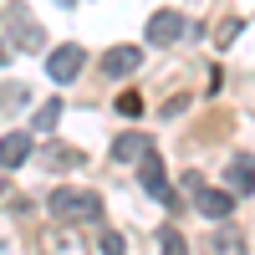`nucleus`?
Returning <instances> with one entry per match:
<instances>
[{
  "label": "nucleus",
  "instance_id": "f257e3e1",
  "mask_svg": "<svg viewBox=\"0 0 255 255\" xmlns=\"http://www.w3.org/2000/svg\"><path fill=\"white\" fill-rule=\"evenodd\" d=\"M46 204H51V215H56L61 225H87V220L102 215V199L92 194V189H56Z\"/></svg>",
  "mask_w": 255,
  "mask_h": 255
},
{
  "label": "nucleus",
  "instance_id": "f03ea898",
  "mask_svg": "<svg viewBox=\"0 0 255 255\" xmlns=\"http://www.w3.org/2000/svg\"><path fill=\"white\" fill-rule=\"evenodd\" d=\"M184 31H189V20L179 10H153L148 15V41H153V46H174Z\"/></svg>",
  "mask_w": 255,
  "mask_h": 255
},
{
  "label": "nucleus",
  "instance_id": "7ed1b4c3",
  "mask_svg": "<svg viewBox=\"0 0 255 255\" xmlns=\"http://www.w3.org/2000/svg\"><path fill=\"white\" fill-rule=\"evenodd\" d=\"M10 41H15L20 51H36L41 41H46V36H41V26L31 20V10H26V5H10Z\"/></svg>",
  "mask_w": 255,
  "mask_h": 255
},
{
  "label": "nucleus",
  "instance_id": "20e7f679",
  "mask_svg": "<svg viewBox=\"0 0 255 255\" xmlns=\"http://www.w3.org/2000/svg\"><path fill=\"white\" fill-rule=\"evenodd\" d=\"M235 189H199L194 194V204H199V215H209V220H230L235 215Z\"/></svg>",
  "mask_w": 255,
  "mask_h": 255
},
{
  "label": "nucleus",
  "instance_id": "39448f33",
  "mask_svg": "<svg viewBox=\"0 0 255 255\" xmlns=\"http://www.w3.org/2000/svg\"><path fill=\"white\" fill-rule=\"evenodd\" d=\"M143 153H153V133H143V128H133V133L113 138V158H118V163H138Z\"/></svg>",
  "mask_w": 255,
  "mask_h": 255
},
{
  "label": "nucleus",
  "instance_id": "423d86ee",
  "mask_svg": "<svg viewBox=\"0 0 255 255\" xmlns=\"http://www.w3.org/2000/svg\"><path fill=\"white\" fill-rule=\"evenodd\" d=\"M82 46H56L51 56H46V72H51V82H72L77 72H82Z\"/></svg>",
  "mask_w": 255,
  "mask_h": 255
},
{
  "label": "nucleus",
  "instance_id": "0eeeda50",
  "mask_svg": "<svg viewBox=\"0 0 255 255\" xmlns=\"http://www.w3.org/2000/svg\"><path fill=\"white\" fill-rule=\"evenodd\" d=\"M138 184L148 189V194H158L163 204H174V194H168V174H163L158 153H143V168H138Z\"/></svg>",
  "mask_w": 255,
  "mask_h": 255
},
{
  "label": "nucleus",
  "instance_id": "6e6552de",
  "mask_svg": "<svg viewBox=\"0 0 255 255\" xmlns=\"http://www.w3.org/2000/svg\"><path fill=\"white\" fill-rule=\"evenodd\" d=\"M138 67H143V46H113L108 56H102V72H108V77H128Z\"/></svg>",
  "mask_w": 255,
  "mask_h": 255
},
{
  "label": "nucleus",
  "instance_id": "1a4fd4ad",
  "mask_svg": "<svg viewBox=\"0 0 255 255\" xmlns=\"http://www.w3.org/2000/svg\"><path fill=\"white\" fill-rule=\"evenodd\" d=\"M225 184L235 189V194H250V189H255V158L250 153H235L230 168H225Z\"/></svg>",
  "mask_w": 255,
  "mask_h": 255
},
{
  "label": "nucleus",
  "instance_id": "9d476101",
  "mask_svg": "<svg viewBox=\"0 0 255 255\" xmlns=\"http://www.w3.org/2000/svg\"><path fill=\"white\" fill-rule=\"evenodd\" d=\"M31 158V133H5L0 138V168H20Z\"/></svg>",
  "mask_w": 255,
  "mask_h": 255
},
{
  "label": "nucleus",
  "instance_id": "9b49d317",
  "mask_svg": "<svg viewBox=\"0 0 255 255\" xmlns=\"http://www.w3.org/2000/svg\"><path fill=\"white\" fill-rule=\"evenodd\" d=\"M56 123H61V97L41 102V108H36V118H31V128H36V133H51Z\"/></svg>",
  "mask_w": 255,
  "mask_h": 255
},
{
  "label": "nucleus",
  "instance_id": "f8f14e48",
  "mask_svg": "<svg viewBox=\"0 0 255 255\" xmlns=\"http://www.w3.org/2000/svg\"><path fill=\"white\" fill-rule=\"evenodd\" d=\"M46 163H56V168H61V163H72V168H77L82 153H77V148H46Z\"/></svg>",
  "mask_w": 255,
  "mask_h": 255
},
{
  "label": "nucleus",
  "instance_id": "ddd939ff",
  "mask_svg": "<svg viewBox=\"0 0 255 255\" xmlns=\"http://www.w3.org/2000/svg\"><path fill=\"white\" fill-rule=\"evenodd\" d=\"M118 113H123V118H138V113H143V97H138V92H123V97H118Z\"/></svg>",
  "mask_w": 255,
  "mask_h": 255
},
{
  "label": "nucleus",
  "instance_id": "4468645a",
  "mask_svg": "<svg viewBox=\"0 0 255 255\" xmlns=\"http://www.w3.org/2000/svg\"><path fill=\"white\" fill-rule=\"evenodd\" d=\"M158 245H163V250H184V235H179V230H168V225H163V230H158Z\"/></svg>",
  "mask_w": 255,
  "mask_h": 255
},
{
  "label": "nucleus",
  "instance_id": "2eb2a0df",
  "mask_svg": "<svg viewBox=\"0 0 255 255\" xmlns=\"http://www.w3.org/2000/svg\"><path fill=\"white\" fill-rule=\"evenodd\" d=\"M20 102H26L20 87H0V108H20Z\"/></svg>",
  "mask_w": 255,
  "mask_h": 255
},
{
  "label": "nucleus",
  "instance_id": "dca6fc26",
  "mask_svg": "<svg viewBox=\"0 0 255 255\" xmlns=\"http://www.w3.org/2000/svg\"><path fill=\"white\" fill-rule=\"evenodd\" d=\"M215 250H240V235H230V230H220V235H215Z\"/></svg>",
  "mask_w": 255,
  "mask_h": 255
},
{
  "label": "nucleus",
  "instance_id": "f3484780",
  "mask_svg": "<svg viewBox=\"0 0 255 255\" xmlns=\"http://www.w3.org/2000/svg\"><path fill=\"white\" fill-rule=\"evenodd\" d=\"M102 250H108V255H118V250H123V235H118V230H108V235H102Z\"/></svg>",
  "mask_w": 255,
  "mask_h": 255
},
{
  "label": "nucleus",
  "instance_id": "a211bd4d",
  "mask_svg": "<svg viewBox=\"0 0 255 255\" xmlns=\"http://www.w3.org/2000/svg\"><path fill=\"white\" fill-rule=\"evenodd\" d=\"M5 174H10V168H0V194H5Z\"/></svg>",
  "mask_w": 255,
  "mask_h": 255
},
{
  "label": "nucleus",
  "instance_id": "6ab92c4d",
  "mask_svg": "<svg viewBox=\"0 0 255 255\" xmlns=\"http://www.w3.org/2000/svg\"><path fill=\"white\" fill-rule=\"evenodd\" d=\"M61 5H72V0H61Z\"/></svg>",
  "mask_w": 255,
  "mask_h": 255
}]
</instances>
